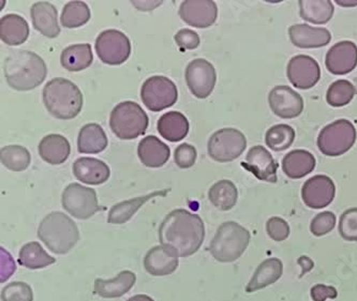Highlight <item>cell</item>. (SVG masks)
I'll list each match as a JSON object with an SVG mask.
<instances>
[{"label":"cell","mask_w":357,"mask_h":301,"mask_svg":"<svg viewBox=\"0 0 357 301\" xmlns=\"http://www.w3.org/2000/svg\"><path fill=\"white\" fill-rule=\"evenodd\" d=\"M282 272L283 265L279 258H267L255 270L250 282L247 285L246 292L255 293L274 284L281 278Z\"/></svg>","instance_id":"obj_28"},{"label":"cell","mask_w":357,"mask_h":301,"mask_svg":"<svg viewBox=\"0 0 357 301\" xmlns=\"http://www.w3.org/2000/svg\"><path fill=\"white\" fill-rule=\"evenodd\" d=\"M93 56L91 45H70L63 49L61 56V65L70 72H79L93 63Z\"/></svg>","instance_id":"obj_33"},{"label":"cell","mask_w":357,"mask_h":301,"mask_svg":"<svg viewBox=\"0 0 357 301\" xmlns=\"http://www.w3.org/2000/svg\"><path fill=\"white\" fill-rule=\"evenodd\" d=\"M336 216L332 211H323L311 221L310 231L314 236H324L334 229Z\"/></svg>","instance_id":"obj_42"},{"label":"cell","mask_w":357,"mask_h":301,"mask_svg":"<svg viewBox=\"0 0 357 301\" xmlns=\"http://www.w3.org/2000/svg\"><path fill=\"white\" fill-rule=\"evenodd\" d=\"M169 192V190L155 191V192L149 193L144 196L135 197V199H128L125 202L114 205L109 210L107 222L111 224H125L135 216L137 211L145 203L149 202V199H155L157 196H165Z\"/></svg>","instance_id":"obj_27"},{"label":"cell","mask_w":357,"mask_h":301,"mask_svg":"<svg viewBox=\"0 0 357 301\" xmlns=\"http://www.w3.org/2000/svg\"><path fill=\"white\" fill-rule=\"evenodd\" d=\"M158 132L167 141H179L185 139L189 132V121L179 111H169L159 118Z\"/></svg>","instance_id":"obj_30"},{"label":"cell","mask_w":357,"mask_h":301,"mask_svg":"<svg viewBox=\"0 0 357 301\" xmlns=\"http://www.w3.org/2000/svg\"><path fill=\"white\" fill-rule=\"evenodd\" d=\"M310 293L313 301H325L327 298L334 299L338 296L336 288L324 284L314 285L311 288Z\"/></svg>","instance_id":"obj_46"},{"label":"cell","mask_w":357,"mask_h":301,"mask_svg":"<svg viewBox=\"0 0 357 301\" xmlns=\"http://www.w3.org/2000/svg\"><path fill=\"white\" fill-rule=\"evenodd\" d=\"M250 242L248 229L238 223L229 221L222 223L209 245V251L215 260L232 263L244 254Z\"/></svg>","instance_id":"obj_5"},{"label":"cell","mask_w":357,"mask_h":301,"mask_svg":"<svg viewBox=\"0 0 357 301\" xmlns=\"http://www.w3.org/2000/svg\"><path fill=\"white\" fill-rule=\"evenodd\" d=\"M31 14L36 31L47 38L59 37L61 27L59 25V13L55 6L47 1L33 3Z\"/></svg>","instance_id":"obj_22"},{"label":"cell","mask_w":357,"mask_h":301,"mask_svg":"<svg viewBox=\"0 0 357 301\" xmlns=\"http://www.w3.org/2000/svg\"><path fill=\"white\" fill-rule=\"evenodd\" d=\"M316 157L304 149H296L285 155L282 159L284 174L292 179H301L312 173L316 169Z\"/></svg>","instance_id":"obj_24"},{"label":"cell","mask_w":357,"mask_h":301,"mask_svg":"<svg viewBox=\"0 0 357 301\" xmlns=\"http://www.w3.org/2000/svg\"><path fill=\"white\" fill-rule=\"evenodd\" d=\"M241 167L250 171L259 180L271 183H276L278 180V163L271 153L260 145L248 151L246 161L241 162Z\"/></svg>","instance_id":"obj_16"},{"label":"cell","mask_w":357,"mask_h":301,"mask_svg":"<svg viewBox=\"0 0 357 301\" xmlns=\"http://www.w3.org/2000/svg\"><path fill=\"white\" fill-rule=\"evenodd\" d=\"M268 105L276 116L283 119L298 117L304 111V100L289 86H276L268 95Z\"/></svg>","instance_id":"obj_14"},{"label":"cell","mask_w":357,"mask_h":301,"mask_svg":"<svg viewBox=\"0 0 357 301\" xmlns=\"http://www.w3.org/2000/svg\"><path fill=\"white\" fill-rule=\"evenodd\" d=\"M142 101L151 111L173 107L178 99L176 85L162 75H155L144 82L141 89Z\"/></svg>","instance_id":"obj_9"},{"label":"cell","mask_w":357,"mask_h":301,"mask_svg":"<svg viewBox=\"0 0 357 301\" xmlns=\"http://www.w3.org/2000/svg\"><path fill=\"white\" fill-rule=\"evenodd\" d=\"M208 199L211 204L220 210H231L238 199L236 185L231 180H220L209 189Z\"/></svg>","instance_id":"obj_34"},{"label":"cell","mask_w":357,"mask_h":301,"mask_svg":"<svg viewBox=\"0 0 357 301\" xmlns=\"http://www.w3.org/2000/svg\"><path fill=\"white\" fill-rule=\"evenodd\" d=\"M127 301H155L151 297L147 295H137V296L131 297Z\"/></svg>","instance_id":"obj_49"},{"label":"cell","mask_w":357,"mask_h":301,"mask_svg":"<svg viewBox=\"0 0 357 301\" xmlns=\"http://www.w3.org/2000/svg\"><path fill=\"white\" fill-rule=\"evenodd\" d=\"M149 116L137 103L125 101L114 107L109 116L112 132L121 139H135L144 134L149 128Z\"/></svg>","instance_id":"obj_6"},{"label":"cell","mask_w":357,"mask_h":301,"mask_svg":"<svg viewBox=\"0 0 357 301\" xmlns=\"http://www.w3.org/2000/svg\"><path fill=\"white\" fill-rule=\"evenodd\" d=\"M325 65L335 75L352 72L357 67V45L352 41H340L333 45L327 52Z\"/></svg>","instance_id":"obj_18"},{"label":"cell","mask_w":357,"mask_h":301,"mask_svg":"<svg viewBox=\"0 0 357 301\" xmlns=\"http://www.w3.org/2000/svg\"><path fill=\"white\" fill-rule=\"evenodd\" d=\"M98 57L107 65H119L127 61L131 54L130 40L115 29L102 31L96 39Z\"/></svg>","instance_id":"obj_11"},{"label":"cell","mask_w":357,"mask_h":301,"mask_svg":"<svg viewBox=\"0 0 357 301\" xmlns=\"http://www.w3.org/2000/svg\"><path fill=\"white\" fill-rule=\"evenodd\" d=\"M356 95V88L351 82L339 79L327 89L326 101L331 107H342L348 105Z\"/></svg>","instance_id":"obj_39"},{"label":"cell","mask_w":357,"mask_h":301,"mask_svg":"<svg viewBox=\"0 0 357 301\" xmlns=\"http://www.w3.org/2000/svg\"><path fill=\"white\" fill-rule=\"evenodd\" d=\"M336 187L334 181L325 175L311 177L303 185V201L309 208H325L334 201Z\"/></svg>","instance_id":"obj_15"},{"label":"cell","mask_w":357,"mask_h":301,"mask_svg":"<svg viewBox=\"0 0 357 301\" xmlns=\"http://www.w3.org/2000/svg\"><path fill=\"white\" fill-rule=\"evenodd\" d=\"M1 163L10 171H25L31 164V153L27 148L19 145L3 147L0 151Z\"/></svg>","instance_id":"obj_37"},{"label":"cell","mask_w":357,"mask_h":301,"mask_svg":"<svg viewBox=\"0 0 357 301\" xmlns=\"http://www.w3.org/2000/svg\"><path fill=\"white\" fill-rule=\"evenodd\" d=\"M3 301H33V293L31 286L25 282H12L1 291Z\"/></svg>","instance_id":"obj_40"},{"label":"cell","mask_w":357,"mask_h":301,"mask_svg":"<svg viewBox=\"0 0 357 301\" xmlns=\"http://www.w3.org/2000/svg\"><path fill=\"white\" fill-rule=\"evenodd\" d=\"M291 42L299 49H319L326 47L332 33L326 28L311 27L307 24H296L289 28Z\"/></svg>","instance_id":"obj_19"},{"label":"cell","mask_w":357,"mask_h":301,"mask_svg":"<svg viewBox=\"0 0 357 301\" xmlns=\"http://www.w3.org/2000/svg\"><path fill=\"white\" fill-rule=\"evenodd\" d=\"M356 139L357 132L354 125L347 119H339L323 128L317 144L323 155L339 157L352 148Z\"/></svg>","instance_id":"obj_7"},{"label":"cell","mask_w":357,"mask_h":301,"mask_svg":"<svg viewBox=\"0 0 357 301\" xmlns=\"http://www.w3.org/2000/svg\"><path fill=\"white\" fill-rule=\"evenodd\" d=\"M73 174L86 185H99L109 178L111 171L103 161L95 157H79L73 163Z\"/></svg>","instance_id":"obj_21"},{"label":"cell","mask_w":357,"mask_h":301,"mask_svg":"<svg viewBox=\"0 0 357 301\" xmlns=\"http://www.w3.org/2000/svg\"><path fill=\"white\" fill-rule=\"evenodd\" d=\"M63 208L75 218L86 220L99 211L97 193L79 183H71L63 190L61 196Z\"/></svg>","instance_id":"obj_10"},{"label":"cell","mask_w":357,"mask_h":301,"mask_svg":"<svg viewBox=\"0 0 357 301\" xmlns=\"http://www.w3.org/2000/svg\"><path fill=\"white\" fill-rule=\"evenodd\" d=\"M337 5L341 7H356L357 0H337Z\"/></svg>","instance_id":"obj_48"},{"label":"cell","mask_w":357,"mask_h":301,"mask_svg":"<svg viewBox=\"0 0 357 301\" xmlns=\"http://www.w3.org/2000/svg\"><path fill=\"white\" fill-rule=\"evenodd\" d=\"M339 234L347 241H357V208H350L341 215Z\"/></svg>","instance_id":"obj_41"},{"label":"cell","mask_w":357,"mask_h":301,"mask_svg":"<svg viewBox=\"0 0 357 301\" xmlns=\"http://www.w3.org/2000/svg\"><path fill=\"white\" fill-rule=\"evenodd\" d=\"M175 42L176 45L181 47V49H195L199 45V35L195 31L185 28L181 29L176 35L174 36Z\"/></svg>","instance_id":"obj_45"},{"label":"cell","mask_w":357,"mask_h":301,"mask_svg":"<svg viewBox=\"0 0 357 301\" xmlns=\"http://www.w3.org/2000/svg\"><path fill=\"white\" fill-rule=\"evenodd\" d=\"M38 237L52 252L66 254L77 245L79 233L73 219L61 211H54L40 223Z\"/></svg>","instance_id":"obj_4"},{"label":"cell","mask_w":357,"mask_h":301,"mask_svg":"<svg viewBox=\"0 0 357 301\" xmlns=\"http://www.w3.org/2000/svg\"><path fill=\"white\" fill-rule=\"evenodd\" d=\"M43 102L55 118L73 119L81 113L83 95L79 87L69 79L56 77L43 88Z\"/></svg>","instance_id":"obj_3"},{"label":"cell","mask_w":357,"mask_h":301,"mask_svg":"<svg viewBox=\"0 0 357 301\" xmlns=\"http://www.w3.org/2000/svg\"><path fill=\"white\" fill-rule=\"evenodd\" d=\"M91 13L87 3L83 1H70L66 3L61 13V25L66 28H77L91 20Z\"/></svg>","instance_id":"obj_38"},{"label":"cell","mask_w":357,"mask_h":301,"mask_svg":"<svg viewBox=\"0 0 357 301\" xmlns=\"http://www.w3.org/2000/svg\"><path fill=\"white\" fill-rule=\"evenodd\" d=\"M38 149L42 160L52 165L63 164L71 153L69 141L61 134H49L43 137Z\"/></svg>","instance_id":"obj_25"},{"label":"cell","mask_w":357,"mask_h":301,"mask_svg":"<svg viewBox=\"0 0 357 301\" xmlns=\"http://www.w3.org/2000/svg\"><path fill=\"white\" fill-rule=\"evenodd\" d=\"M205 226L201 217L185 209H175L165 217L159 227L161 246L177 257H189L202 247Z\"/></svg>","instance_id":"obj_1"},{"label":"cell","mask_w":357,"mask_h":301,"mask_svg":"<svg viewBox=\"0 0 357 301\" xmlns=\"http://www.w3.org/2000/svg\"><path fill=\"white\" fill-rule=\"evenodd\" d=\"M178 265V257L165 246L153 247L145 255L144 267L151 276H169L176 271Z\"/></svg>","instance_id":"obj_20"},{"label":"cell","mask_w":357,"mask_h":301,"mask_svg":"<svg viewBox=\"0 0 357 301\" xmlns=\"http://www.w3.org/2000/svg\"><path fill=\"white\" fill-rule=\"evenodd\" d=\"M56 258L47 254L39 242L26 243L19 253V263L27 269H42L54 264Z\"/></svg>","instance_id":"obj_35"},{"label":"cell","mask_w":357,"mask_h":301,"mask_svg":"<svg viewBox=\"0 0 357 301\" xmlns=\"http://www.w3.org/2000/svg\"><path fill=\"white\" fill-rule=\"evenodd\" d=\"M3 70L10 87L20 91L35 89L45 82L47 75V65L39 55L22 49L10 52Z\"/></svg>","instance_id":"obj_2"},{"label":"cell","mask_w":357,"mask_h":301,"mask_svg":"<svg viewBox=\"0 0 357 301\" xmlns=\"http://www.w3.org/2000/svg\"><path fill=\"white\" fill-rule=\"evenodd\" d=\"M197 155V149L185 143L175 149L174 161L181 169H189L195 165Z\"/></svg>","instance_id":"obj_44"},{"label":"cell","mask_w":357,"mask_h":301,"mask_svg":"<svg viewBox=\"0 0 357 301\" xmlns=\"http://www.w3.org/2000/svg\"><path fill=\"white\" fill-rule=\"evenodd\" d=\"M266 231L268 236L278 242L288 239L290 236V226L287 221L279 217H273L267 221Z\"/></svg>","instance_id":"obj_43"},{"label":"cell","mask_w":357,"mask_h":301,"mask_svg":"<svg viewBox=\"0 0 357 301\" xmlns=\"http://www.w3.org/2000/svg\"><path fill=\"white\" fill-rule=\"evenodd\" d=\"M289 81L296 88H312L321 79V69L318 61L308 55L294 56L287 67Z\"/></svg>","instance_id":"obj_13"},{"label":"cell","mask_w":357,"mask_h":301,"mask_svg":"<svg viewBox=\"0 0 357 301\" xmlns=\"http://www.w3.org/2000/svg\"><path fill=\"white\" fill-rule=\"evenodd\" d=\"M29 36V26L17 14H7L0 19V38L8 45H23Z\"/></svg>","instance_id":"obj_29"},{"label":"cell","mask_w":357,"mask_h":301,"mask_svg":"<svg viewBox=\"0 0 357 301\" xmlns=\"http://www.w3.org/2000/svg\"><path fill=\"white\" fill-rule=\"evenodd\" d=\"M295 137L296 133L291 125L280 123L269 128L265 134V143L271 150L278 153L292 146Z\"/></svg>","instance_id":"obj_36"},{"label":"cell","mask_w":357,"mask_h":301,"mask_svg":"<svg viewBox=\"0 0 357 301\" xmlns=\"http://www.w3.org/2000/svg\"><path fill=\"white\" fill-rule=\"evenodd\" d=\"M246 147L244 133L233 128H225L213 133L207 144L211 159L221 163L236 160Z\"/></svg>","instance_id":"obj_8"},{"label":"cell","mask_w":357,"mask_h":301,"mask_svg":"<svg viewBox=\"0 0 357 301\" xmlns=\"http://www.w3.org/2000/svg\"><path fill=\"white\" fill-rule=\"evenodd\" d=\"M298 6L302 19L316 25L328 23L334 15L331 0H299Z\"/></svg>","instance_id":"obj_32"},{"label":"cell","mask_w":357,"mask_h":301,"mask_svg":"<svg viewBox=\"0 0 357 301\" xmlns=\"http://www.w3.org/2000/svg\"><path fill=\"white\" fill-rule=\"evenodd\" d=\"M179 17L192 27H211L218 17V7L211 0H187L179 7Z\"/></svg>","instance_id":"obj_17"},{"label":"cell","mask_w":357,"mask_h":301,"mask_svg":"<svg viewBox=\"0 0 357 301\" xmlns=\"http://www.w3.org/2000/svg\"><path fill=\"white\" fill-rule=\"evenodd\" d=\"M109 144L107 134L101 125L89 123L84 125L77 137V150L81 153H99Z\"/></svg>","instance_id":"obj_31"},{"label":"cell","mask_w":357,"mask_h":301,"mask_svg":"<svg viewBox=\"0 0 357 301\" xmlns=\"http://www.w3.org/2000/svg\"><path fill=\"white\" fill-rule=\"evenodd\" d=\"M185 77L191 93L197 99H206L216 85V69L206 59H195L187 65Z\"/></svg>","instance_id":"obj_12"},{"label":"cell","mask_w":357,"mask_h":301,"mask_svg":"<svg viewBox=\"0 0 357 301\" xmlns=\"http://www.w3.org/2000/svg\"><path fill=\"white\" fill-rule=\"evenodd\" d=\"M137 276L132 271H121L115 278L109 280L97 279L95 281V293L103 298H119L127 294L135 286Z\"/></svg>","instance_id":"obj_26"},{"label":"cell","mask_w":357,"mask_h":301,"mask_svg":"<svg viewBox=\"0 0 357 301\" xmlns=\"http://www.w3.org/2000/svg\"><path fill=\"white\" fill-rule=\"evenodd\" d=\"M137 155L145 167H161L169 160L171 150L158 137L149 135L139 141Z\"/></svg>","instance_id":"obj_23"},{"label":"cell","mask_w":357,"mask_h":301,"mask_svg":"<svg viewBox=\"0 0 357 301\" xmlns=\"http://www.w3.org/2000/svg\"><path fill=\"white\" fill-rule=\"evenodd\" d=\"M137 9L141 10V11H151V10L155 9V7H158L162 3V1H159V3H132Z\"/></svg>","instance_id":"obj_47"}]
</instances>
